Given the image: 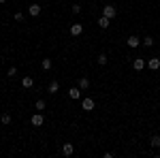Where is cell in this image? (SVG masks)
Wrapping results in <instances>:
<instances>
[{"mask_svg": "<svg viewBox=\"0 0 160 158\" xmlns=\"http://www.w3.org/2000/svg\"><path fill=\"white\" fill-rule=\"evenodd\" d=\"M102 15L109 17V19H113V17L118 15V9H115L113 4H107V7H102Z\"/></svg>", "mask_w": 160, "mask_h": 158, "instance_id": "cell-1", "label": "cell"}, {"mask_svg": "<svg viewBox=\"0 0 160 158\" xmlns=\"http://www.w3.org/2000/svg\"><path fill=\"white\" fill-rule=\"evenodd\" d=\"M28 13H30L32 17H38V15H41V4H37V2H32V4L28 7Z\"/></svg>", "mask_w": 160, "mask_h": 158, "instance_id": "cell-2", "label": "cell"}, {"mask_svg": "<svg viewBox=\"0 0 160 158\" xmlns=\"http://www.w3.org/2000/svg\"><path fill=\"white\" fill-rule=\"evenodd\" d=\"M30 122H32V126H43L45 124V118H43V113H34Z\"/></svg>", "mask_w": 160, "mask_h": 158, "instance_id": "cell-3", "label": "cell"}, {"mask_svg": "<svg viewBox=\"0 0 160 158\" xmlns=\"http://www.w3.org/2000/svg\"><path fill=\"white\" fill-rule=\"evenodd\" d=\"M62 154H64V156H73L75 154V145L73 143H64V145H62Z\"/></svg>", "mask_w": 160, "mask_h": 158, "instance_id": "cell-4", "label": "cell"}, {"mask_svg": "<svg viewBox=\"0 0 160 158\" xmlns=\"http://www.w3.org/2000/svg\"><path fill=\"white\" fill-rule=\"evenodd\" d=\"M132 69H135V71H143V69H145V60H143V58H135V60H132Z\"/></svg>", "mask_w": 160, "mask_h": 158, "instance_id": "cell-5", "label": "cell"}, {"mask_svg": "<svg viewBox=\"0 0 160 158\" xmlns=\"http://www.w3.org/2000/svg\"><path fill=\"white\" fill-rule=\"evenodd\" d=\"M81 107H83L86 111H92L96 105H94V100H92V98H83V100H81Z\"/></svg>", "mask_w": 160, "mask_h": 158, "instance_id": "cell-6", "label": "cell"}, {"mask_svg": "<svg viewBox=\"0 0 160 158\" xmlns=\"http://www.w3.org/2000/svg\"><path fill=\"white\" fill-rule=\"evenodd\" d=\"M68 32H71L73 37H79V34L83 32V26H81V24H73V26H71V30H68Z\"/></svg>", "mask_w": 160, "mask_h": 158, "instance_id": "cell-7", "label": "cell"}, {"mask_svg": "<svg viewBox=\"0 0 160 158\" xmlns=\"http://www.w3.org/2000/svg\"><path fill=\"white\" fill-rule=\"evenodd\" d=\"M126 43H128V47H139V45H141V38L139 37H135V34H132V37H128V41H126Z\"/></svg>", "mask_w": 160, "mask_h": 158, "instance_id": "cell-8", "label": "cell"}, {"mask_svg": "<svg viewBox=\"0 0 160 158\" xmlns=\"http://www.w3.org/2000/svg\"><path fill=\"white\" fill-rule=\"evenodd\" d=\"M148 66L152 69V71H158V69H160V58H149Z\"/></svg>", "mask_w": 160, "mask_h": 158, "instance_id": "cell-9", "label": "cell"}, {"mask_svg": "<svg viewBox=\"0 0 160 158\" xmlns=\"http://www.w3.org/2000/svg\"><path fill=\"white\" fill-rule=\"evenodd\" d=\"M68 96L73 98V100L81 98V88H71V90H68Z\"/></svg>", "mask_w": 160, "mask_h": 158, "instance_id": "cell-10", "label": "cell"}, {"mask_svg": "<svg viewBox=\"0 0 160 158\" xmlns=\"http://www.w3.org/2000/svg\"><path fill=\"white\" fill-rule=\"evenodd\" d=\"M22 85H24V88H32V85H34V79H32L30 75H26L24 79H22Z\"/></svg>", "mask_w": 160, "mask_h": 158, "instance_id": "cell-11", "label": "cell"}, {"mask_svg": "<svg viewBox=\"0 0 160 158\" xmlns=\"http://www.w3.org/2000/svg\"><path fill=\"white\" fill-rule=\"evenodd\" d=\"M109 22H111L109 17H105V15H102V17L98 19V26L102 28V30H107V28H109Z\"/></svg>", "mask_w": 160, "mask_h": 158, "instance_id": "cell-12", "label": "cell"}, {"mask_svg": "<svg viewBox=\"0 0 160 158\" xmlns=\"http://www.w3.org/2000/svg\"><path fill=\"white\" fill-rule=\"evenodd\" d=\"M149 145L152 147H160V135H154V137L149 139Z\"/></svg>", "mask_w": 160, "mask_h": 158, "instance_id": "cell-13", "label": "cell"}, {"mask_svg": "<svg viewBox=\"0 0 160 158\" xmlns=\"http://www.w3.org/2000/svg\"><path fill=\"white\" fill-rule=\"evenodd\" d=\"M79 88H81V90H88V88H90V79H88V77H81V79H79Z\"/></svg>", "mask_w": 160, "mask_h": 158, "instance_id": "cell-14", "label": "cell"}, {"mask_svg": "<svg viewBox=\"0 0 160 158\" xmlns=\"http://www.w3.org/2000/svg\"><path fill=\"white\" fill-rule=\"evenodd\" d=\"M58 90H60V84H58V81H51V84H49V92H51V94H56Z\"/></svg>", "mask_w": 160, "mask_h": 158, "instance_id": "cell-15", "label": "cell"}, {"mask_svg": "<svg viewBox=\"0 0 160 158\" xmlns=\"http://www.w3.org/2000/svg\"><path fill=\"white\" fill-rule=\"evenodd\" d=\"M107 62H109V56H107V54H98V64H102V66H105Z\"/></svg>", "mask_w": 160, "mask_h": 158, "instance_id": "cell-16", "label": "cell"}, {"mask_svg": "<svg viewBox=\"0 0 160 158\" xmlns=\"http://www.w3.org/2000/svg\"><path fill=\"white\" fill-rule=\"evenodd\" d=\"M41 66H43L45 71H49V69H51V60H49V58H43V62H41Z\"/></svg>", "mask_w": 160, "mask_h": 158, "instance_id": "cell-17", "label": "cell"}, {"mask_svg": "<svg viewBox=\"0 0 160 158\" xmlns=\"http://www.w3.org/2000/svg\"><path fill=\"white\" fill-rule=\"evenodd\" d=\"M0 120H2V124H7V126H9V124H11V115H9V113H2V118H0Z\"/></svg>", "mask_w": 160, "mask_h": 158, "instance_id": "cell-18", "label": "cell"}, {"mask_svg": "<svg viewBox=\"0 0 160 158\" xmlns=\"http://www.w3.org/2000/svg\"><path fill=\"white\" fill-rule=\"evenodd\" d=\"M143 45H145V47H152V45H154V38H152V37H145V38H143Z\"/></svg>", "mask_w": 160, "mask_h": 158, "instance_id": "cell-19", "label": "cell"}, {"mask_svg": "<svg viewBox=\"0 0 160 158\" xmlns=\"http://www.w3.org/2000/svg\"><path fill=\"white\" fill-rule=\"evenodd\" d=\"M34 107H37L38 111H43V109H45V100H37V103H34Z\"/></svg>", "mask_w": 160, "mask_h": 158, "instance_id": "cell-20", "label": "cell"}, {"mask_svg": "<svg viewBox=\"0 0 160 158\" xmlns=\"http://www.w3.org/2000/svg\"><path fill=\"white\" fill-rule=\"evenodd\" d=\"M15 75H17V69H15V66H11V69L7 71V77H15Z\"/></svg>", "mask_w": 160, "mask_h": 158, "instance_id": "cell-21", "label": "cell"}, {"mask_svg": "<svg viewBox=\"0 0 160 158\" xmlns=\"http://www.w3.org/2000/svg\"><path fill=\"white\" fill-rule=\"evenodd\" d=\"M79 11H81V4H73V13H75V15H77Z\"/></svg>", "mask_w": 160, "mask_h": 158, "instance_id": "cell-22", "label": "cell"}, {"mask_svg": "<svg viewBox=\"0 0 160 158\" xmlns=\"http://www.w3.org/2000/svg\"><path fill=\"white\" fill-rule=\"evenodd\" d=\"M0 2H7V0H0Z\"/></svg>", "mask_w": 160, "mask_h": 158, "instance_id": "cell-23", "label": "cell"}]
</instances>
